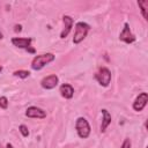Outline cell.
<instances>
[{
  "label": "cell",
  "instance_id": "1",
  "mask_svg": "<svg viewBox=\"0 0 148 148\" xmlns=\"http://www.w3.org/2000/svg\"><path fill=\"white\" fill-rule=\"evenodd\" d=\"M54 59H56V56L53 53H44V54L36 56L31 61V68L34 71H39L46 65H49L50 62H52Z\"/></svg>",
  "mask_w": 148,
  "mask_h": 148
},
{
  "label": "cell",
  "instance_id": "16",
  "mask_svg": "<svg viewBox=\"0 0 148 148\" xmlns=\"http://www.w3.org/2000/svg\"><path fill=\"white\" fill-rule=\"evenodd\" d=\"M0 108L3 109V110H6L8 108V99H7L6 96H1L0 97Z\"/></svg>",
  "mask_w": 148,
  "mask_h": 148
},
{
  "label": "cell",
  "instance_id": "2",
  "mask_svg": "<svg viewBox=\"0 0 148 148\" xmlns=\"http://www.w3.org/2000/svg\"><path fill=\"white\" fill-rule=\"evenodd\" d=\"M90 30V25L86 22H77L75 24V31H74V37H73V43L74 44H80L88 35Z\"/></svg>",
  "mask_w": 148,
  "mask_h": 148
},
{
  "label": "cell",
  "instance_id": "22",
  "mask_svg": "<svg viewBox=\"0 0 148 148\" xmlns=\"http://www.w3.org/2000/svg\"><path fill=\"white\" fill-rule=\"evenodd\" d=\"M0 148H2V146H1V145H0Z\"/></svg>",
  "mask_w": 148,
  "mask_h": 148
},
{
  "label": "cell",
  "instance_id": "4",
  "mask_svg": "<svg viewBox=\"0 0 148 148\" xmlns=\"http://www.w3.org/2000/svg\"><path fill=\"white\" fill-rule=\"evenodd\" d=\"M95 79L102 87H108L111 82V72L108 67H101L95 73Z\"/></svg>",
  "mask_w": 148,
  "mask_h": 148
},
{
  "label": "cell",
  "instance_id": "3",
  "mask_svg": "<svg viewBox=\"0 0 148 148\" xmlns=\"http://www.w3.org/2000/svg\"><path fill=\"white\" fill-rule=\"evenodd\" d=\"M75 130L81 139H87L90 135V125L88 120L83 117H79L75 121Z\"/></svg>",
  "mask_w": 148,
  "mask_h": 148
},
{
  "label": "cell",
  "instance_id": "5",
  "mask_svg": "<svg viewBox=\"0 0 148 148\" xmlns=\"http://www.w3.org/2000/svg\"><path fill=\"white\" fill-rule=\"evenodd\" d=\"M31 38H22V37H14L12 38V44L18 49H23L29 53H35V49L31 47Z\"/></svg>",
  "mask_w": 148,
  "mask_h": 148
},
{
  "label": "cell",
  "instance_id": "12",
  "mask_svg": "<svg viewBox=\"0 0 148 148\" xmlns=\"http://www.w3.org/2000/svg\"><path fill=\"white\" fill-rule=\"evenodd\" d=\"M111 124V114L106 109H102V124H101V132H105V130Z\"/></svg>",
  "mask_w": 148,
  "mask_h": 148
},
{
  "label": "cell",
  "instance_id": "15",
  "mask_svg": "<svg viewBox=\"0 0 148 148\" xmlns=\"http://www.w3.org/2000/svg\"><path fill=\"white\" fill-rule=\"evenodd\" d=\"M18 131L21 132L22 136H24V138L29 136V130H28V127H27L24 124H21V125L18 126Z\"/></svg>",
  "mask_w": 148,
  "mask_h": 148
},
{
  "label": "cell",
  "instance_id": "6",
  "mask_svg": "<svg viewBox=\"0 0 148 148\" xmlns=\"http://www.w3.org/2000/svg\"><path fill=\"white\" fill-rule=\"evenodd\" d=\"M119 39L126 44H132L135 42V36L132 34V31L130 29V24L127 22L124 24V28L119 34Z\"/></svg>",
  "mask_w": 148,
  "mask_h": 148
},
{
  "label": "cell",
  "instance_id": "13",
  "mask_svg": "<svg viewBox=\"0 0 148 148\" xmlns=\"http://www.w3.org/2000/svg\"><path fill=\"white\" fill-rule=\"evenodd\" d=\"M138 6L141 10V14H142L143 18L147 21L148 20V12H147L148 10V1L147 0H140V1H138Z\"/></svg>",
  "mask_w": 148,
  "mask_h": 148
},
{
  "label": "cell",
  "instance_id": "19",
  "mask_svg": "<svg viewBox=\"0 0 148 148\" xmlns=\"http://www.w3.org/2000/svg\"><path fill=\"white\" fill-rule=\"evenodd\" d=\"M6 148H14V147H13V145H12V143H9V142H8V143L6 145Z\"/></svg>",
  "mask_w": 148,
  "mask_h": 148
},
{
  "label": "cell",
  "instance_id": "14",
  "mask_svg": "<svg viewBox=\"0 0 148 148\" xmlns=\"http://www.w3.org/2000/svg\"><path fill=\"white\" fill-rule=\"evenodd\" d=\"M13 75L16 76V77H20V79H25V77L30 76V72L29 71H24V69H18V71H15L13 73Z\"/></svg>",
  "mask_w": 148,
  "mask_h": 148
},
{
  "label": "cell",
  "instance_id": "10",
  "mask_svg": "<svg viewBox=\"0 0 148 148\" xmlns=\"http://www.w3.org/2000/svg\"><path fill=\"white\" fill-rule=\"evenodd\" d=\"M62 22H64V29H62V31L60 32V38L64 39V38H66V37L68 36V34L71 32L74 21H73V18H72L71 16L64 15V16H62Z\"/></svg>",
  "mask_w": 148,
  "mask_h": 148
},
{
  "label": "cell",
  "instance_id": "20",
  "mask_svg": "<svg viewBox=\"0 0 148 148\" xmlns=\"http://www.w3.org/2000/svg\"><path fill=\"white\" fill-rule=\"evenodd\" d=\"M2 38H3V35H2V32H1V31H0V40H1V39H2Z\"/></svg>",
  "mask_w": 148,
  "mask_h": 148
},
{
  "label": "cell",
  "instance_id": "7",
  "mask_svg": "<svg viewBox=\"0 0 148 148\" xmlns=\"http://www.w3.org/2000/svg\"><path fill=\"white\" fill-rule=\"evenodd\" d=\"M59 83V77L56 75V74H51V75H47L45 77L42 79L40 81V86L46 89V90H50V89H53L58 86Z\"/></svg>",
  "mask_w": 148,
  "mask_h": 148
},
{
  "label": "cell",
  "instance_id": "9",
  "mask_svg": "<svg viewBox=\"0 0 148 148\" xmlns=\"http://www.w3.org/2000/svg\"><path fill=\"white\" fill-rule=\"evenodd\" d=\"M25 116L29 118H38V119H44L46 118V112L37 106H29L25 110Z\"/></svg>",
  "mask_w": 148,
  "mask_h": 148
},
{
  "label": "cell",
  "instance_id": "11",
  "mask_svg": "<svg viewBox=\"0 0 148 148\" xmlns=\"http://www.w3.org/2000/svg\"><path fill=\"white\" fill-rule=\"evenodd\" d=\"M59 92L60 95L66 98V99H71L74 95V88L69 84V83H62L60 87H59Z\"/></svg>",
  "mask_w": 148,
  "mask_h": 148
},
{
  "label": "cell",
  "instance_id": "18",
  "mask_svg": "<svg viewBox=\"0 0 148 148\" xmlns=\"http://www.w3.org/2000/svg\"><path fill=\"white\" fill-rule=\"evenodd\" d=\"M14 30H15V32H20V31L22 30V27H21L20 24H16V25H15V29H14Z\"/></svg>",
  "mask_w": 148,
  "mask_h": 148
},
{
  "label": "cell",
  "instance_id": "8",
  "mask_svg": "<svg viewBox=\"0 0 148 148\" xmlns=\"http://www.w3.org/2000/svg\"><path fill=\"white\" fill-rule=\"evenodd\" d=\"M147 102H148V94L147 92H141L136 96V98L134 99L133 102V110L136 111V112H140L145 109V106L147 105Z\"/></svg>",
  "mask_w": 148,
  "mask_h": 148
},
{
  "label": "cell",
  "instance_id": "21",
  "mask_svg": "<svg viewBox=\"0 0 148 148\" xmlns=\"http://www.w3.org/2000/svg\"><path fill=\"white\" fill-rule=\"evenodd\" d=\"M1 71H2V66H0V73H1Z\"/></svg>",
  "mask_w": 148,
  "mask_h": 148
},
{
  "label": "cell",
  "instance_id": "17",
  "mask_svg": "<svg viewBox=\"0 0 148 148\" xmlns=\"http://www.w3.org/2000/svg\"><path fill=\"white\" fill-rule=\"evenodd\" d=\"M131 146H132V142H131V139H128V138H126L124 141H123V143H121V146H120V148H131Z\"/></svg>",
  "mask_w": 148,
  "mask_h": 148
}]
</instances>
